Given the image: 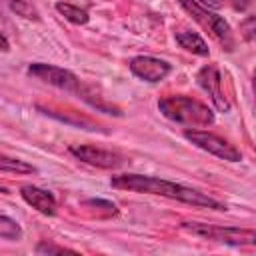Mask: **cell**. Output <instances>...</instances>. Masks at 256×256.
I'll list each match as a JSON object with an SVG mask.
<instances>
[{
  "label": "cell",
  "instance_id": "7c38bea8",
  "mask_svg": "<svg viewBox=\"0 0 256 256\" xmlns=\"http://www.w3.org/2000/svg\"><path fill=\"white\" fill-rule=\"evenodd\" d=\"M0 172H10V174H36V166L28 164L26 160L8 156L0 152Z\"/></svg>",
  "mask_w": 256,
  "mask_h": 256
},
{
  "label": "cell",
  "instance_id": "8fae6325",
  "mask_svg": "<svg viewBox=\"0 0 256 256\" xmlns=\"http://www.w3.org/2000/svg\"><path fill=\"white\" fill-rule=\"evenodd\" d=\"M176 42L180 44V48L196 54V56H208L210 54V48L206 44V40L198 34V32H192V30H180L174 34Z\"/></svg>",
  "mask_w": 256,
  "mask_h": 256
},
{
  "label": "cell",
  "instance_id": "3957f363",
  "mask_svg": "<svg viewBox=\"0 0 256 256\" xmlns=\"http://www.w3.org/2000/svg\"><path fill=\"white\" fill-rule=\"evenodd\" d=\"M158 110L164 118L188 128H208L216 120L206 104L190 96H164L158 100Z\"/></svg>",
  "mask_w": 256,
  "mask_h": 256
},
{
  "label": "cell",
  "instance_id": "8992f818",
  "mask_svg": "<svg viewBox=\"0 0 256 256\" xmlns=\"http://www.w3.org/2000/svg\"><path fill=\"white\" fill-rule=\"evenodd\" d=\"M184 138L194 144L196 148L220 158V160H226V162H240L242 160V152L230 144L226 138L218 136V134H212L208 130H200V128H188L184 130Z\"/></svg>",
  "mask_w": 256,
  "mask_h": 256
},
{
  "label": "cell",
  "instance_id": "5b68a950",
  "mask_svg": "<svg viewBox=\"0 0 256 256\" xmlns=\"http://www.w3.org/2000/svg\"><path fill=\"white\" fill-rule=\"evenodd\" d=\"M178 4H180L202 28H206L214 38H218L226 50H232V48H234L232 30H230L228 22H226L220 14H216L212 8L204 6L200 0H178Z\"/></svg>",
  "mask_w": 256,
  "mask_h": 256
},
{
  "label": "cell",
  "instance_id": "6da1fadb",
  "mask_svg": "<svg viewBox=\"0 0 256 256\" xmlns=\"http://www.w3.org/2000/svg\"><path fill=\"white\" fill-rule=\"evenodd\" d=\"M110 186L116 190H128L136 194H154V196H164L170 200H178L190 206L198 208H210V210H228L224 202L178 182L158 178V176H146V174H116L110 178Z\"/></svg>",
  "mask_w": 256,
  "mask_h": 256
},
{
  "label": "cell",
  "instance_id": "52a82bcc",
  "mask_svg": "<svg viewBox=\"0 0 256 256\" xmlns=\"http://www.w3.org/2000/svg\"><path fill=\"white\" fill-rule=\"evenodd\" d=\"M68 152L76 160H80L88 166H94V168H102V170H118V168H122L130 162L120 152L104 150V148H98V146H92V144H74V146L68 148Z\"/></svg>",
  "mask_w": 256,
  "mask_h": 256
},
{
  "label": "cell",
  "instance_id": "9c48e42d",
  "mask_svg": "<svg viewBox=\"0 0 256 256\" xmlns=\"http://www.w3.org/2000/svg\"><path fill=\"white\" fill-rule=\"evenodd\" d=\"M128 68L136 78H140L144 82H150V84L162 82L172 72V66L166 60L154 58V56H134L128 62Z\"/></svg>",
  "mask_w": 256,
  "mask_h": 256
},
{
  "label": "cell",
  "instance_id": "4fadbf2b",
  "mask_svg": "<svg viewBox=\"0 0 256 256\" xmlns=\"http://www.w3.org/2000/svg\"><path fill=\"white\" fill-rule=\"evenodd\" d=\"M56 10L72 24H86L90 20L88 12L80 6H74V4H68V2H56Z\"/></svg>",
  "mask_w": 256,
  "mask_h": 256
},
{
  "label": "cell",
  "instance_id": "7a4b0ae2",
  "mask_svg": "<svg viewBox=\"0 0 256 256\" xmlns=\"http://www.w3.org/2000/svg\"><path fill=\"white\" fill-rule=\"evenodd\" d=\"M28 74L38 78V80H42L48 86H54V88H58L62 92H68V94L80 98L82 102H86L88 106L96 108L98 112L112 114V116H122L118 106L106 102L104 96H98L94 92V88L84 84L74 72H70L66 68H60V66H54V64H46V62H32L28 66Z\"/></svg>",
  "mask_w": 256,
  "mask_h": 256
},
{
  "label": "cell",
  "instance_id": "5bb4252c",
  "mask_svg": "<svg viewBox=\"0 0 256 256\" xmlns=\"http://www.w3.org/2000/svg\"><path fill=\"white\" fill-rule=\"evenodd\" d=\"M0 238H4V240H20L22 238L20 224L10 216L0 214Z\"/></svg>",
  "mask_w": 256,
  "mask_h": 256
},
{
  "label": "cell",
  "instance_id": "277c9868",
  "mask_svg": "<svg viewBox=\"0 0 256 256\" xmlns=\"http://www.w3.org/2000/svg\"><path fill=\"white\" fill-rule=\"evenodd\" d=\"M180 228L192 236L202 238V240L228 244V246H244V244L256 242V232L252 228L218 226V224H206V222H182Z\"/></svg>",
  "mask_w": 256,
  "mask_h": 256
},
{
  "label": "cell",
  "instance_id": "2e32d148",
  "mask_svg": "<svg viewBox=\"0 0 256 256\" xmlns=\"http://www.w3.org/2000/svg\"><path fill=\"white\" fill-rule=\"evenodd\" d=\"M10 8H12L16 14L24 16V18H38L36 10H34L26 0H10Z\"/></svg>",
  "mask_w": 256,
  "mask_h": 256
},
{
  "label": "cell",
  "instance_id": "30bf717a",
  "mask_svg": "<svg viewBox=\"0 0 256 256\" xmlns=\"http://www.w3.org/2000/svg\"><path fill=\"white\" fill-rule=\"evenodd\" d=\"M20 196L28 206L38 210L40 214H44V216H54L56 214V198L50 190H44V188H38V186H32V184H24L20 188Z\"/></svg>",
  "mask_w": 256,
  "mask_h": 256
},
{
  "label": "cell",
  "instance_id": "ba28073f",
  "mask_svg": "<svg viewBox=\"0 0 256 256\" xmlns=\"http://www.w3.org/2000/svg\"><path fill=\"white\" fill-rule=\"evenodd\" d=\"M196 82L210 96V100L216 106V110H220V112H228L230 110V102H228V98L224 96V90H222V74H220L216 64L202 66L198 70V74H196Z\"/></svg>",
  "mask_w": 256,
  "mask_h": 256
},
{
  "label": "cell",
  "instance_id": "9a60e30c",
  "mask_svg": "<svg viewBox=\"0 0 256 256\" xmlns=\"http://www.w3.org/2000/svg\"><path fill=\"white\" fill-rule=\"evenodd\" d=\"M36 252L38 254H62V252H76V250L74 248H68V246H60V244H52V242L42 240L36 246Z\"/></svg>",
  "mask_w": 256,
  "mask_h": 256
},
{
  "label": "cell",
  "instance_id": "ffe728a7",
  "mask_svg": "<svg viewBox=\"0 0 256 256\" xmlns=\"http://www.w3.org/2000/svg\"><path fill=\"white\" fill-rule=\"evenodd\" d=\"M204 6H208V8H212V10H218L220 6H222V2L220 0H200Z\"/></svg>",
  "mask_w": 256,
  "mask_h": 256
},
{
  "label": "cell",
  "instance_id": "e0dca14e",
  "mask_svg": "<svg viewBox=\"0 0 256 256\" xmlns=\"http://www.w3.org/2000/svg\"><path fill=\"white\" fill-rule=\"evenodd\" d=\"M242 30H244V38L246 40H252L254 38V18L248 16L244 22H242Z\"/></svg>",
  "mask_w": 256,
  "mask_h": 256
},
{
  "label": "cell",
  "instance_id": "ac0fdd59",
  "mask_svg": "<svg viewBox=\"0 0 256 256\" xmlns=\"http://www.w3.org/2000/svg\"><path fill=\"white\" fill-rule=\"evenodd\" d=\"M230 4L234 6V10H246L248 8V0H230Z\"/></svg>",
  "mask_w": 256,
  "mask_h": 256
},
{
  "label": "cell",
  "instance_id": "d6986e66",
  "mask_svg": "<svg viewBox=\"0 0 256 256\" xmlns=\"http://www.w3.org/2000/svg\"><path fill=\"white\" fill-rule=\"evenodd\" d=\"M8 50H10V42H8V38L0 30V52H8Z\"/></svg>",
  "mask_w": 256,
  "mask_h": 256
}]
</instances>
